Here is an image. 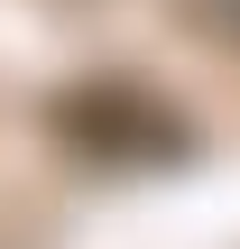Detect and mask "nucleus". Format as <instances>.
<instances>
[{"instance_id":"obj_1","label":"nucleus","mask_w":240,"mask_h":249,"mask_svg":"<svg viewBox=\"0 0 240 249\" xmlns=\"http://www.w3.org/2000/svg\"><path fill=\"white\" fill-rule=\"evenodd\" d=\"M55 129H65L74 148H92V157H176V148H185V120H176L157 92L120 83V74L65 92V102H55Z\"/></svg>"},{"instance_id":"obj_2","label":"nucleus","mask_w":240,"mask_h":249,"mask_svg":"<svg viewBox=\"0 0 240 249\" xmlns=\"http://www.w3.org/2000/svg\"><path fill=\"white\" fill-rule=\"evenodd\" d=\"M185 18H194L203 37H222V46H240V0H185Z\"/></svg>"}]
</instances>
